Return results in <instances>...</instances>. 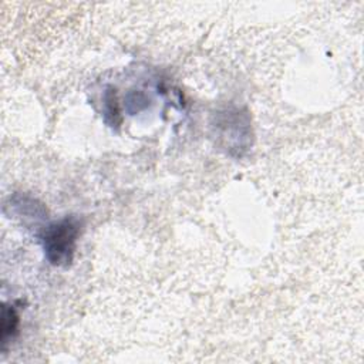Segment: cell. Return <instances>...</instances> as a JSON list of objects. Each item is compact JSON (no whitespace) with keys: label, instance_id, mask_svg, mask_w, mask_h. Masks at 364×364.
<instances>
[{"label":"cell","instance_id":"obj_6","mask_svg":"<svg viewBox=\"0 0 364 364\" xmlns=\"http://www.w3.org/2000/svg\"><path fill=\"white\" fill-rule=\"evenodd\" d=\"M149 98L145 92H142L141 90H134V91H129L127 94V98H125V102H127V111L129 114H135V112H139L142 109H145L148 105H149Z\"/></svg>","mask_w":364,"mask_h":364},{"label":"cell","instance_id":"obj_2","mask_svg":"<svg viewBox=\"0 0 364 364\" xmlns=\"http://www.w3.org/2000/svg\"><path fill=\"white\" fill-rule=\"evenodd\" d=\"M82 229L84 220L77 215H67L44 225L37 236L46 260L55 267L71 266Z\"/></svg>","mask_w":364,"mask_h":364},{"label":"cell","instance_id":"obj_3","mask_svg":"<svg viewBox=\"0 0 364 364\" xmlns=\"http://www.w3.org/2000/svg\"><path fill=\"white\" fill-rule=\"evenodd\" d=\"M10 203L7 205L13 213L18 218L30 219V220H43L47 218V209L46 206L36 199L34 196L23 192H16L10 196Z\"/></svg>","mask_w":364,"mask_h":364},{"label":"cell","instance_id":"obj_1","mask_svg":"<svg viewBox=\"0 0 364 364\" xmlns=\"http://www.w3.org/2000/svg\"><path fill=\"white\" fill-rule=\"evenodd\" d=\"M210 128L215 145L229 156H243L253 144L250 114L235 104L218 109L212 117Z\"/></svg>","mask_w":364,"mask_h":364},{"label":"cell","instance_id":"obj_4","mask_svg":"<svg viewBox=\"0 0 364 364\" xmlns=\"http://www.w3.org/2000/svg\"><path fill=\"white\" fill-rule=\"evenodd\" d=\"M102 119L109 128L115 131H118L122 122L121 107L117 98V90L112 85H108L102 92Z\"/></svg>","mask_w":364,"mask_h":364},{"label":"cell","instance_id":"obj_5","mask_svg":"<svg viewBox=\"0 0 364 364\" xmlns=\"http://www.w3.org/2000/svg\"><path fill=\"white\" fill-rule=\"evenodd\" d=\"M20 327V314L14 304L3 303L1 306V344L6 348L7 343L18 334Z\"/></svg>","mask_w":364,"mask_h":364}]
</instances>
